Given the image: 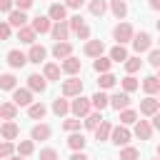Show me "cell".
Listing matches in <instances>:
<instances>
[{
    "label": "cell",
    "instance_id": "8992f818",
    "mask_svg": "<svg viewBox=\"0 0 160 160\" xmlns=\"http://www.w3.org/2000/svg\"><path fill=\"white\" fill-rule=\"evenodd\" d=\"M52 40L58 42H68V35H70V25L68 22H52V30H50Z\"/></svg>",
    "mask_w": 160,
    "mask_h": 160
},
{
    "label": "cell",
    "instance_id": "d6a6232c",
    "mask_svg": "<svg viewBox=\"0 0 160 160\" xmlns=\"http://www.w3.org/2000/svg\"><path fill=\"white\" fill-rule=\"evenodd\" d=\"M110 60H112V62H125V60H128V50H125L122 45H115V48L110 50Z\"/></svg>",
    "mask_w": 160,
    "mask_h": 160
},
{
    "label": "cell",
    "instance_id": "7bdbcfd3",
    "mask_svg": "<svg viewBox=\"0 0 160 160\" xmlns=\"http://www.w3.org/2000/svg\"><path fill=\"white\" fill-rule=\"evenodd\" d=\"M138 158H140L138 148H122L120 150V160H138Z\"/></svg>",
    "mask_w": 160,
    "mask_h": 160
},
{
    "label": "cell",
    "instance_id": "ba28073f",
    "mask_svg": "<svg viewBox=\"0 0 160 160\" xmlns=\"http://www.w3.org/2000/svg\"><path fill=\"white\" fill-rule=\"evenodd\" d=\"M110 140H112L118 148H120V145H128V142H130V130H128L125 125H118V128H112Z\"/></svg>",
    "mask_w": 160,
    "mask_h": 160
},
{
    "label": "cell",
    "instance_id": "9a60e30c",
    "mask_svg": "<svg viewBox=\"0 0 160 160\" xmlns=\"http://www.w3.org/2000/svg\"><path fill=\"white\" fill-rule=\"evenodd\" d=\"M158 108H160V100H155V98L140 100V112L142 115H158Z\"/></svg>",
    "mask_w": 160,
    "mask_h": 160
},
{
    "label": "cell",
    "instance_id": "cb8c5ba5",
    "mask_svg": "<svg viewBox=\"0 0 160 160\" xmlns=\"http://www.w3.org/2000/svg\"><path fill=\"white\" fill-rule=\"evenodd\" d=\"M85 142H88V140H85V135H82V132H72V135L68 138V148H70L72 152L82 150V148H85Z\"/></svg>",
    "mask_w": 160,
    "mask_h": 160
},
{
    "label": "cell",
    "instance_id": "ffe728a7",
    "mask_svg": "<svg viewBox=\"0 0 160 160\" xmlns=\"http://www.w3.org/2000/svg\"><path fill=\"white\" fill-rule=\"evenodd\" d=\"M135 135H138L140 140H150V135H152V125H150L148 120H138V122H135Z\"/></svg>",
    "mask_w": 160,
    "mask_h": 160
},
{
    "label": "cell",
    "instance_id": "9f6ffc18",
    "mask_svg": "<svg viewBox=\"0 0 160 160\" xmlns=\"http://www.w3.org/2000/svg\"><path fill=\"white\" fill-rule=\"evenodd\" d=\"M150 8L152 10H160V0H150Z\"/></svg>",
    "mask_w": 160,
    "mask_h": 160
},
{
    "label": "cell",
    "instance_id": "c3c4849f",
    "mask_svg": "<svg viewBox=\"0 0 160 160\" xmlns=\"http://www.w3.org/2000/svg\"><path fill=\"white\" fill-rule=\"evenodd\" d=\"M12 2L18 5V10H22V12H25V10H30V8H32V2H35V0H12Z\"/></svg>",
    "mask_w": 160,
    "mask_h": 160
},
{
    "label": "cell",
    "instance_id": "f35d334b",
    "mask_svg": "<svg viewBox=\"0 0 160 160\" xmlns=\"http://www.w3.org/2000/svg\"><path fill=\"white\" fill-rule=\"evenodd\" d=\"M100 122H102V115H100V112H90V115L85 118V128H88V130H95Z\"/></svg>",
    "mask_w": 160,
    "mask_h": 160
},
{
    "label": "cell",
    "instance_id": "db71d44e",
    "mask_svg": "<svg viewBox=\"0 0 160 160\" xmlns=\"http://www.w3.org/2000/svg\"><path fill=\"white\" fill-rule=\"evenodd\" d=\"M70 160H88V155H85L82 150H78V152H72V155H70Z\"/></svg>",
    "mask_w": 160,
    "mask_h": 160
},
{
    "label": "cell",
    "instance_id": "681fc988",
    "mask_svg": "<svg viewBox=\"0 0 160 160\" xmlns=\"http://www.w3.org/2000/svg\"><path fill=\"white\" fill-rule=\"evenodd\" d=\"M12 5H15L12 0H0V12H8L10 15L12 12Z\"/></svg>",
    "mask_w": 160,
    "mask_h": 160
},
{
    "label": "cell",
    "instance_id": "7c38bea8",
    "mask_svg": "<svg viewBox=\"0 0 160 160\" xmlns=\"http://www.w3.org/2000/svg\"><path fill=\"white\" fill-rule=\"evenodd\" d=\"M8 25L20 30V28H25V25H28V15H25L22 10H12V12L8 15Z\"/></svg>",
    "mask_w": 160,
    "mask_h": 160
},
{
    "label": "cell",
    "instance_id": "816d5d0a",
    "mask_svg": "<svg viewBox=\"0 0 160 160\" xmlns=\"http://www.w3.org/2000/svg\"><path fill=\"white\" fill-rule=\"evenodd\" d=\"M68 25H70V30H78V28H80V25H82V18H80V15H72V18H70V22H68Z\"/></svg>",
    "mask_w": 160,
    "mask_h": 160
},
{
    "label": "cell",
    "instance_id": "60d3db41",
    "mask_svg": "<svg viewBox=\"0 0 160 160\" xmlns=\"http://www.w3.org/2000/svg\"><path fill=\"white\" fill-rule=\"evenodd\" d=\"M140 65H142V60H140V58H128V60H125V70H128V75L138 72V70H140Z\"/></svg>",
    "mask_w": 160,
    "mask_h": 160
},
{
    "label": "cell",
    "instance_id": "5b68a950",
    "mask_svg": "<svg viewBox=\"0 0 160 160\" xmlns=\"http://www.w3.org/2000/svg\"><path fill=\"white\" fill-rule=\"evenodd\" d=\"M150 45H152L150 32H138V35L132 38V48H135V52H138V55H140V52H145V50H150Z\"/></svg>",
    "mask_w": 160,
    "mask_h": 160
},
{
    "label": "cell",
    "instance_id": "94428289",
    "mask_svg": "<svg viewBox=\"0 0 160 160\" xmlns=\"http://www.w3.org/2000/svg\"><path fill=\"white\" fill-rule=\"evenodd\" d=\"M158 70H160V68H158ZM158 78H160V72H158Z\"/></svg>",
    "mask_w": 160,
    "mask_h": 160
},
{
    "label": "cell",
    "instance_id": "ee69618b",
    "mask_svg": "<svg viewBox=\"0 0 160 160\" xmlns=\"http://www.w3.org/2000/svg\"><path fill=\"white\" fill-rule=\"evenodd\" d=\"M62 128H65L68 132H78V130H80V118H68V120L62 122Z\"/></svg>",
    "mask_w": 160,
    "mask_h": 160
},
{
    "label": "cell",
    "instance_id": "7402d4cb",
    "mask_svg": "<svg viewBox=\"0 0 160 160\" xmlns=\"http://www.w3.org/2000/svg\"><path fill=\"white\" fill-rule=\"evenodd\" d=\"M52 55H55L58 60H65V58H70V55H72V45H70V42H55Z\"/></svg>",
    "mask_w": 160,
    "mask_h": 160
},
{
    "label": "cell",
    "instance_id": "30bf717a",
    "mask_svg": "<svg viewBox=\"0 0 160 160\" xmlns=\"http://www.w3.org/2000/svg\"><path fill=\"white\" fill-rule=\"evenodd\" d=\"M28 88H30L32 92H42V90L48 88V80H45V75H38V72L28 75Z\"/></svg>",
    "mask_w": 160,
    "mask_h": 160
},
{
    "label": "cell",
    "instance_id": "f1b7e54d",
    "mask_svg": "<svg viewBox=\"0 0 160 160\" xmlns=\"http://www.w3.org/2000/svg\"><path fill=\"white\" fill-rule=\"evenodd\" d=\"M45 112H48V108H45L42 102H32V105L28 108V115H30L32 120H42V118H45Z\"/></svg>",
    "mask_w": 160,
    "mask_h": 160
},
{
    "label": "cell",
    "instance_id": "ab89813d",
    "mask_svg": "<svg viewBox=\"0 0 160 160\" xmlns=\"http://www.w3.org/2000/svg\"><path fill=\"white\" fill-rule=\"evenodd\" d=\"M32 150H35V142H32V140H22V142L18 145V155H22V158L32 155Z\"/></svg>",
    "mask_w": 160,
    "mask_h": 160
},
{
    "label": "cell",
    "instance_id": "4dcf8cb0",
    "mask_svg": "<svg viewBox=\"0 0 160 160\" xmlns=\"http://www.w3.org/2000/svg\"><path fill=\"white\" fill-rule=\"evenodd\" d=\"M52 112H55V115H68V112H70V102H68L65 98L52 100Z\"/></svg>",
    "mask_w": 160,
    "mask_h": 160
},
{
    "label": "cell",
    "instance_id": "d6986e66",
    "mask_svg": "<svg viewBox=\"0 0 160 160\" xmlns=\"http://www.w3.org/2000/svg\"><path fill=\"white\" fill-rule=\"evenodd\" d=\"M142 90H145L148 95L160 92V78H158V75H148V78L142 80Z\"/></svg>",
    "mask_w": 160,
    "mask_h": 160
},
{
    "label": "cell",
    "instance_id": "f907efd6",
    "mask_svg": "<svg viewBox=\"0 0 160 160\" xmlns=\"http://www.w3.org/2000/svg\"><path fill=\"white\" fill-rule=\"evenodd\" d=\"M0 40H10V25L0 22Z\"/></svg>",
    "mask_w": 160,
    "mask_h": 160
},
{
    "label": "cell",
    "instance_id": "484cf974",
    "mask_svg": "<svg viewBox=\"0 0 160 160\" xmlns=\"http://www.w3.org/2000/svg\"><path fill=\"white\" fill-rule=\"evenodd\" d=\"M90 102H92V108H95V110L100 112V110H105V108L110 105V98H108V95H105V92L100 90V92H95V95L90 98Z\"/></svg>",
    "mask_w": 160,
    "mask_h": 160
},
{
    "label": "cell",
    "instance_id": "bcb514c9",
    "mask_svg": "<svg viewBox=\"0 0 160 160\" xmlns=\"http://www.w3.org/2000/svg\"><path fill=\"white\" fill-rule=\"evenodd\" d=\"M40 160H58V150H52V148L40 150Z\"/></svg>",
    "mask_w": 160,
    "mask_h": 160
},
{
    "label": "cell",
    "instance_id": "6f0895ef",
    "mask_svg": "<svg viewBox=\"0 0 160 160\" xmlns=\"http://www.w3.org/2000/svg\"><path fill=\"white\" fill-rule=\"evenodd\" d=\"M8 160H22V155H12V158H8Z\"/></svg>",
    "mask_w": 160,
    "mask_h": 160
},
{
    "label": "cell",
    "instance_id": "8d00e7d4",
    "mask_svg": "<svg viewBox=\"0 0 160 160\" xmlns=\"http://www.w3.org/2000/svg\"><path fill=\"white\" fill-rule=\"evenodd\" d=\"M15 150H18V148H15L10 140H2V142H0V158H5V160H8V158H12V155H15Z\"/></svg>",
    "mask_w": 160,
    "mask_h": 160
},
{
    "label": "cell",
    "instance_id": "7a4b0ae2",
    "mask_svg": "<svg viewBox=\"0 0 160 160\" xmlns=\"http://www.w3.org/2000/svg\"><path fill=\"white\" fill-rule=\"evenodd\" d=\"M12 102L18 108H30L32 105V90L30 88H15L12 90Z\"/></svg>",
    "mask_w": 160,
    "mask_h": 160
},
{
    "label": "cell",
    "instance_id": "e0dca14e",
    "mask_svg": "<svg viewBox=\"0 0 160 160\" xmlns=\"http://www.w3.org/2000/svg\"><path fill=\"white\" fill-rule=\"evenodd\" d=\"M28 62V55L25 52H20V50H10L8 52V65L10 68H22Z\"/></svg>",
    "mask_w": 160,
    "mask_h": 160
},
{
    "label": "cell",
    "instance_id": "4fadbf2b",
    "mask_svg": "<svg viewBox=\"0 0 160 160\" xmlns=\"http://www.w3.org/2000/svg\"><path fill=\"white\" fill-rule=\"evenodd\" d=\"M35 32H50L52 30V20L50 18H45V15H38V18H32V25H30Z\"/></svg>",
    "mask_w": 160,
    "mask_h": 160
},
{
    "label": "cell",
    "instance_id": "f546056e",
    "mask_svg": "<svg viewBox=\"0 0 160 160\" xmlns=\"http://www.w3.org/2000/svg\"><path fill=\"white\" fill-rule=\"evenodd\" d=\"M42 75H45V80H60V68L55 62H45Z\"/></svg>",
    "mask_w": 160,
    "mask_h": 160
},
{
    "label": "cell",
    "instance_id": "5bb4252c",
    "mask_svg": "<svg viewBox=\"0 0 160 160\" xmlns=\"http://www.w3.org/2000/svg\"><path fill=\"white\" fill-rule=\"evenodd\" d=\"M102 50H105L102 40H88V42H85V55H88V58H100Z\"/></svg>",
    "mask_w": 160,
    "mask_h": 160
},
{
    "label": "cell",
    "instance_id": "91938a15",
    "mask_svg": "<svg viewBox=\"0 0 160 160\" xmlns=\"http://www.w3.org/2000/svg\"><path fill=\"white\" fill-rule=\"evenodd\" d=\"M158 155H160V145H158Z\"/></svg>",
    "mask_w": 160,
    "mask_h": 160
},
{
    "label": "cell",
    "instance_id": "277c9868",
    "mask_svg": "<svg viewBox=\"0 0 160 160\" xmlns=\"http://www.w3.org/2000/svg\"><path fill=\"white\" fill-rule=\"evenodd\" d=\"M80 92H82V80H78V78L62 80V95L65 98H78Z\"/></svg>",
    "mask_w": 160,
    "mask_h": 160
},
{
    "label": "cell",
    "instance_id": "1f68e13d",
    "mask_svg": "<svg viewBox=\"0 0 160 160\" xmlns=\"http://www.w3.org/2000/svg\"><path fill=\"white\" fill-rule=\"evenodd\" d=\"M15 88H18V80H15L12 72L0 75V90H15Z\"/></svg>",
    "mask_w": 160,
    "mask_h": 160
},
{
    "label": "cell",
    "instance_id": "83f0119b",
    "mask_svg": "<svg viewBox=\"0 0 160 160\" xmlns=\"http://www.w3.org/2000/svg\"><path fill=\"white\" fill-rule=\"evenodd\" d=\"M15 115H18V105L15 102H2L0 105V118L2 120H15Z\"/></svg>",
    "mask_w": 160,
    "mask_h": 160
},
{
    "label": "cell",
    "instance_id": "6da1fadb",
    "mask_svg": "<svg viewBox=\"0 0 160 160\" xmlns=\"http://www.w3.org/2000/svg\"><path fill=\"white\" fill-rule=\"evenodd\" d=\"M112 38L118 40V45H125V42H132L135 32H132V28H130L128 22H120V25H115V30H112Z\"/></svg>",
    "mask_w": 160,
    "mask_h": 160
},
{
    "label": "cell",
    "instance_id": "e575fe53",
    "mask_svg": "<svg viewBox=\"0 0 160 160\" xmlns=\"http://www.w3.org/2000/svg\"><path fill=\"white\" fill-rule=\"evenodd\" d=\"M105 10H108L105 0H90V15H95V18H102V15H105Z\"/></svg>",
    "mask_w": 160,
    "mask_h": 160
},
{
    "label": "cell",
    "instance_id": "11a10c76",
    "mask_svg": "<svg viewBox=\"0 0 160 160\" xmlns=\"http://www.w3.org/2000/svg\"><path fill=\"white\" fill-rule=\"evenodd\" d=\"M152 128H155V130H160V112H158V115H152Z\"/></svg>",
    "mask_w": 160,
    "mask_h": 160
},
{
    "label": "cell",
    "instance_id": "f5cc1de1",
    "mask_svg": "<svg viewBox=\"0 0 160 160\" xmlns=\"http://www.w3.org/2000/svg\"><path fill=\"white\" fill-rule=\"evenodd\" d=\"M82 2H85V0H65V8H72V10H75V8H80Z\"/></svg>",
    "mask_w": 160,
    "mask_h": 160
},
{
    "label": "cell",
    "instance_id": "2e32d148",
    "mask_svg": "<svg viewBox=\"0 0 160 160\" xmlns=\"http://www.w3.org/2000/svg\"><path fill=\"white\" fill-rule=\"evenodd\" d=\"M45 55H48V50L42 48V45H30V52H28V62H42L45 60Z\"/></svg>",
    "mask_w": 160,
    "mask_h": 160
},
{
    "label": "cell",
    "instance_id": "680465c9",
    "mask_svg": "<svg viewBox=\"0 0 160 160\" xmlns=\"http://www.w3.org/2000/svg\"><path fill=\"white\" fill-rule=\"evenodd\" d=\"M158 30H160V20H158Z\"/></svg>",
    "mask_w": 160,
    "mask_h": 160
},
{
    "label": "cell",
    "instance_id": "9c48e42d",
    "mask_svg": "<svg viewBox=\"0 0 160 160\" xmlns=\"http://www.w3.org/2000/svg\"><path fill=\"white\" fill-rule=\"evenodd\" d=\"M65 15H68V8L60 5V2H52L50 10H48V18H50L52 22H65Z\"/></svg>",
    "mask_w": 160,
    "mask_h": 160
},
{
    "label": "cell",
    "instance_id": "44dd1931",
    "mask_svg": "<svg viewBox=\"0 0 160 160\" xmlns=\"http://www.w3.org/2000/svg\"><path fill=\"white\" fill-rule=\"evenodd\" d=\"M110 135H112V122H110V120H102V122L95 128V140L100 142V140H108Z\"/></svg>",
    "mask_w": 160,
    "mask_h": 160
},
{
    "label": "cell",
    "instance_id": "6125c7cd",
    "mask_svg": "<svg viewBox=\"0 0 160 160\" xmlns=\"http://www.w3.org/2000/svg\"><path fill=\"white\" fill-rule=\"evenodd\" d=\"M158 100H160V98H158Z\"/></svg>",
    "mask_w": 160,
    "mask_h": 160
},
{
    "label": "cell",
    "instance_id": "d4e9b609",
    "mask_svg": "<svg viewBox=\"0 0 160 160\" xmlns=\"http://www.w3.org/2000/svg\"><path fill=\"white\" fill-rule=\"evenodd\" d=\"M35 35H38V32H35L30 25H25V28L18 30V40H20V42H28V45H35Z\"/></svg>",
    "mask_w": 160,
    "mask_h": 160
},
{
    "label": "cell",
    "instance_id": "7dc6e473",
    "mask_svg": "<svg viewBox=\"0 0 160 160\" xmlns=\"http://www.w3.org/2000/svg\"><path fill=\"white\" fill-rule=\"evenodd\" d=\"M75 35H78L80 40H90V28H88V25L82 22V25H80V28L75 30Z\"/></svg>",
    "mask_w": 160,
    "mask_h": 160
},
{
    "label": "cell",
    "instance_id": "b9f144b4",
    "mask_svg": "<svg viewBox=\"0 0 160 160\" xmlns=\"http://www.w3.org/2000/svg\"><path fill=\"white\" fill-rule=\"evenodd\" d=\"M138 85H140V82H138V80H135L132 75H128V78H122V90H125L128 95H130L132 90H138Z\"/></svg>",
    "mask_w": 160,
    "mask_h": 160
},
{
    "label": "cell",
    "instance_id": "74e56055",
    "mask_svg": "<svg viewBox=\"0 0 160 160\" xmlns=\"http://www.w3.org/2000/svg\"><path fill=\"white\" fill-rule=\"evenodd\" d=\"M120 122H122V125H132V122H138V112L130 110V108L122 110V112H120Z\"/></svg>",
    "mask_w": 160,
    "mask_h": 160
},
{
    "label": "cell",
    "instance_id": "4316f807",
    "mask_svg": "<svg viewBox=\"0 0 160 160\" xmlns=\"http://www.w3.org/2000/svg\"><path fill=\"white\" fill-rule=\"evenodd\" d=\"M110 10H112V15H115L118 20H122V18L128 15V2H125V0H110Z\"/></svg>",
    "mask_w": 160,
    "mask_h": 160
},
{
    "label": "cell",
    "instance_id": "f6af8a7d",
    "mask_svg": "<svg viewBox=\"0 0 160 160\" xmlns=\"http://www.w3.org/2000/svg\"><path fill=\"white\" fill-rule=\"evenodd\" d=\"M148 62H150L152 68H160V48H158V50H150V55H148Z\"/></svg>",
    "mask_w": 160,
    "mask_h": 160
},
{
    "label": "cell",
    "instance_id": "d590c367",
    "mask_svg": "<svg viewBox=\"0 0 160 160\" xmlns=\"http://www.w3.org/2000/svg\"><path fill=\"white\" fill-rule=\"evenodd\" d=\"M115 80H118V78H115L112 72H102V75H100V80H98V85H100V90H108V88H112V85H115Z\"/></svg>",
    "mask_w": 160,
    "mask_h": 160
},
{
    "label": "cell",
    "instance_id": "8fae6325",
    "mask_svg": "<svg viewBox=\"0 0 160 160\" xmlns=\"http://www.w3.org/2000/svg\"><path fill=\"white\" fill-rule=\"evenodd\" d=\"M0 135H2V140H10V142H12V140L20 135V128H18L12 120H8V122L0 125Z\"/></svg>",
    "mask_w": 160,
    "mask_h": 160
},
{
    "label": "cell",
    "instance_id": "603a6c76",
    "mask_svg": "<svg viewBox=\"0 0 160 160\" xmlns=\"http://www.w3.org/2000/svg\"><path fill=\"white\" fill-rule=\"evenodd\" d=\"M50 135H52L50 125H42V122H40V125H35V128L30 130V138H32V140H48Z\"/></svg>",
    "mask_w": 160,
    "mask_h": 160
},
{
    "label": "cell",
    "instance_id": "3957f363",
    "mask_svg": "<svg viewBox=\"0 0 160 160\" xmlns=\"http://www.w3.org/2000/svg\"><path fill=\"white\" fill-rule=\"evenodd\" d=\"M90 108H92V102L88 98H82V95H78V100L70 102V110H72L75 118H88L90 115Z\"/></svg>",
    "mask_w": 160,
    "mask_h": 160
},
{
    "label": "cell",
    "instance_id": "836d02e7",
    "mask_svg": "<svg viewBox=\"0 0 160 160\" xmlns=\"http://www.w3.org/2000/svg\"><path fill=\"white\" fill-rule=\"evenodd\" d=\"M110 65H112V60L110 58H95V62H92V68H95V72H110Z\"/></svg>",
    "mask_w": 160,
    "mask_h": 160
},
{
    "label": "cell",
    "instance_id": "52a82bcc",
    "mask_svg": "<svg viewBox=\"0 0 160 160\" xmlns=\"http://www.w3.org/2000/svg\"><path fill=\"white\" fill-rule=\"evenodd\" d=\"M110 108H115L118 112L128 110V108H130V95H128V92H115V95H110Z\"/></svg>",
    "mask_w": 160,
    "mask_h": 160
},
{
    "label": "cell",
    "instance_id": "ac0fdd59",
    "mask_svg": "<svg viewBox=\"0 0 160 160\" xmlns=\"http://www.w3.org/2000/svg\"><path fill=\"white\" fill-rule=\"evenodd\" d=\"M60 68H62V72H68V75H75V72H80L82 62H80L78 58H72V55H70V58H65V60H62V65H60Z\"/></svg>",
    "mask_w": 160,
    "mask_h": 160
}]
</instances>
